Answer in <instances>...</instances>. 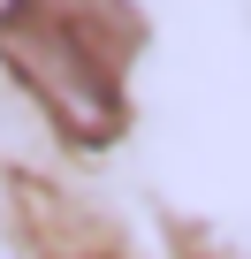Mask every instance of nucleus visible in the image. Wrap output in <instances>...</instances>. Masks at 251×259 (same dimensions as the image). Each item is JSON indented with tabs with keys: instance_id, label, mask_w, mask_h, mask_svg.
<instances>
[{
	"instance_id": "f257e3e1",
	"label": "nucleus",
	"mask_w": 251,
	"mask_h": 259,
	"mask_svg": "<svg viewBox=\"0 0 251 259\" xmlns=\"http://www.w3.org/2000/svg\"><path fill=\"white\" fill-rule=\"evenodd\" d=\"M0 54L61 138L99 145L122 130V61L137 54V16L122 0H8Z\"/></svg>"
}]
</instances>
